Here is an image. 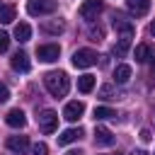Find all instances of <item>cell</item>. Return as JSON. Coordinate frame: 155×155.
Segmentation results:
<instances>
[{"label":"cell","instance_id":"obj_13","mask_svg":"<svg viewBox=\"0 0 155 155\" xmlns=\"http://www.w3.org/2000/svg\"><path fill=\"white\" fill-rule=\"evenodd\" d=\"M94 143H97V145H111V143H114L111 131H109L107 126H97V128H94Z\"/></svg>","mask_w":155,"mask_h":155},{"label":"cell","instance_id":"obj_10","mask_svg":"<svg viewBox=\"0 0 155 155\" xmlns=\"http://www.w3.org/2000/svg\"><path fill=\"white\" fill-rule=\"evenodd\" d=\"M12 68H15L17 73H29V68H31L29 56H27L24 51H17V53L12 56Z\"/></svg>","mask_w":155,"mask_h":155},{"label":"cell","instance_id":"obj_31","mask_svg":"<svg viewBox=\"0 0 155 155\" xmlns=\"http://www.w3.org/2000/svg\"><path fill=\"white\" fill-rule=\"evenodd\" d=\"M150 34H153V36H155V22H153V24H150Z\"/></svg>","mask_w":155,"mask_h":155},{"label":"cell","instance_id":"obj_14","mask_svg":"<svg viewBox=\"0 0 155 155\" xmlns=\"http://www.w3.org/2000/svg\"><path fill=\"white\" fill-rule=\"evenodd\" d=\"M128 48H131V36H121L116 44H114V48H111V53L116 56V58H124L126 53H128Z\"/></svg>","mask_w":155,"mask_h":155},{"label":"cell","instance_id":"obj_6","mask_svg":"<svg viewBox=\"0 0 155 155\" xmlns=\"http://www.w3.org/2000/svg\"><path fill=\"white\" fill-rule=\"evenodd\" d=\"M102 7H104L102 0H85V2L80 5V17H82V19H94V17L102 12Z\"/></svg>","mask_w":155,"mask_h":155},{"label":"cell","instance_id":"obj_11","mask_svg":"<svg viewBox=\"0 0 155 155\" xmlns=\"http://www.w3.org/2000/svg\"><path fill=\"white\" fill-rule=\"evenodd\" d=\"M126 7H128V12H133L136 17H143V15H148V10H150V0H126Z\"/></svg>","mask_w":155,"mask_h":155},{"label":"cell","instance_id":"obj_19","mask_svg":"<svg viewBox=\"0 0 155 155\" xmlns=\"http://www.w3.org/2000/svg\"><path fill=\"white\" fill-rule=\"evenodd\" d=\"M78 90H80L82 94L92 92V90H94V75H82V78H78Z\"/></svg>","mask_w":155,"mask_h":155},{"label":"cell","instance_id":"obj_4","mask_svg":"<svg viewBox=\"0 0 155 155\" xmlns=\"http://www.w3.org/2000/svg\"><path fill=\"white\" fill-rule=\"evenodd\" d=\"M39 128H41L44 133H53V131L58 128V114H56L53 109H44V111L39 114Z\"/></svg>","mask_w":155,"mask_h":155},{"label":"cell","instance_id":"obj_27","mask_svg":"<svg viewBox=\"0 0 155 155\" xmlns=\"http://www.w3.org/2000/svg\"><path fill=\"white\" fill-rule=\"evenodd\" d=\"M7 99H10V90H7V85L0 82V102H7Z\"/></svg>","mask_w":155,"mask_h":155},{"label":"cell","instance_id":"obj_23","mask_svg":"<svg viewBox=\"0 0 155 155\" xmlns=\"http://www.w3.org/2000/svg\"><path fill=\"white\" fill-rule=\"evenodd\" d=\"M90 39H92V41H102V39H104V29H102L99 24H97V27H90Z\"/></svg>","mask_w":155,"mask_h":155},{"label":"cell","instance_id":"obj_25","mask_svg":"<svg viewBox=\"0 0 155 155\" xmlns=\"http://www.w3.org/2000/svg\"><path fill=\"white\" fill-rule=\"evenodd\" d=\"M7 48H10V34L0 31V53H5Z\"/></svg>","mask_w":155,"mask_h":155},{"label":"cell","instance_id":"obj_8","mask_svg":"<svg viewBox=\"0 0 155 155\" xmlns=\"http://www.w3.org/2000/svg\"><path fill=\"white\" fill-rule=\"evenodd\" d=\"M82 114H85V104L82 102H68L65 109H63V119L65 121H78V119H82Z\"/></svg>","mask_w":155,"mask_h":155},{"label":"cell","instance_id":"obj_26","mask_svg":"<svg viewBox=\"0 0 155 155\" xmlns=\"http://www.w3.org/2000/svg\"><path fill=\"white\" fill-rule=\"evenodd\" d=\"M31 155H48V148H46V143H36V145L31 148Z\"/></svg>","mask_w":155,"mask_h":155},{"label":"cell","instance_id":"obj_1","mask_svg":"<svg viewBox=\"0 0 155 155\" xmlns=\"http://www.w3.org/2000/svg\"><path fill=\"white\" fill-rule=\"evenodd\" d=\"M44 85L53 97H65L68 90H70V78L63 70H51V73L44 75Z\"/></svg>","mask_w":155,"mask_h":155},{"label":"cell","instance_id":"obj_24","mask_svg":"<svg viewBox=\"0 0 155 155\" xmlns=\"http://www.w3.org/2000/svg\"><path fill=\"white\" fill-rule=\"evenodd\" d=\"M99 97L102 99H114V87L111 85H102L99 87Z\"/></svg>","mask_w":155,"mask_h":155},{"label":"cell","instance_id":"obj_22","mask_svg":"<svg viewBox=\"0 0 155 155\" xmlns=\"http://www.w3.org/2000/svg\"><path fill=\"white\" fill-rule=\"evenodd\" d=\"M41 29H44L46 34H61L65 27H63V22H58V19H56V22H44V24H41Z\"/></svg>","mask_w":155,"mask_h":155},{"label":"cell","instance_id":"obj_5","mask_svg":"<svg viewBox=\"0 0 155 155\" xmlns=\"http://www.w3.org/2000/svg\"><path fill=\"white\" fill-rule=\"evenodd\" d=\"M36 56L44 63H53L61 56V46L58 44H41V46H36Z\"/></svg>","mask_w":155,"mask_h":155},{"label":"cell","instance_id":"obj_32","mask_svg":"<svg viewBox=\"0 0 155 155\" xmlns=\"http://www.w3.org/2000/svg\"><path fill=\"white\" fill-rule=\"evenodd\" d=\"M153 155H155V153H153Z\"/></svg>","mask_w":155,"mask_h":155},{"label":"cell","instance_id":"obj_16","mask_svg":"<svg viewBox=\"0 0 155 155\" xmlns=\"http://www.w3.org/2000/svg\"><path fill=\"white\" fill-rule=\"evenodd\" d=\"M114 80H116L119 85H126V82L131 80V65H126V63L116 65V70H114Z\"/></svg>","mask_w":155,"mask_h":155},{"label":"cell","instance_id":"obj_29","mask_svg":"<svg viewBox=\"0 0 155 155\" xmlns=\"http://www.w3.org/2000/svg\"><path fill=\"white\" fill-rule=\"evenodd\" d=\"M65 155H82V150H68Z\"/></svg>","mask_w":155,"mask_h":155},{"label":"cell","instance_id":"obj_9","mask_svg":"<svg viewBox=\"0 0 155 155\" xmlns=\"http://www.w3.org/2000/svg\"><path fill=\"white\" fill-rule=\"evenodd\" d=\"M5 124L12 126V128H24L27 126V116H24L22 109H10L7 116H5Z\"/></svg>","mask_w":155,"mask_h":155},{"label":"cell","instance_id":"obj_20","mask_svg":"<svg viewBox=\"0 0 155 155\" xmlns=\"http://www.w3.org/2000/svg\"><path fill=\"white\" fill-rule=\"evenodd\" d=\"M0 22H2V24L15 22V5H10V2L0 5Z\"/></svg>","mask_w":155,"mask_h":155},{"label":"cell","instance_id":"obj_15","mask_svg":"<svg viewBox=\"0 0 155 155\" xmlns=\"http://www.w3.org/2000/svg\"><path fill=\"white\" fill-rule=\"evenodd\" d=\"M133 53H136V61H138V63H148V61L153 58V48H150V44H138Z\"/></svg>","mask_w":155,"mask_h":155},{"label":"cell","instance_id":"obj_3","mask_svg":"<svg viewBox=\"0 0 155 155\" xmlns=\"http://www.w3.org/2000/svg\"><path fill=\"white\" fill-rule=\"evenodd\" d=\"M56 10V0H27V12L29 15H51Z\"/></svg>","mask_w":155,"mask_h":155},{"label":"cell","instance_id":"obj_28","mask_svg":"<svg viewBox=\"0 0 155 155\" xmlns=\"http://www.w3.org/2000/svg\"><path fill=\"white\" fill-rule=\"evenodd\" d=\"M140 140H143V143H150V131H148V128L140 131Z\"/></svg>","mask_w":155,"mask_h":155},{"label":"cell","instance_id":"obj_7","mask_svg":"<svg viewBox=\"0 0 155 155\" xmlns=\"http://www.w3.org/2000/svg\"><path fill=\"white\" fill-rule=\"evenodd\" d=\"M7 150L15 155H24L29 150V138L27 136H10L7 138Z\"/></svg>","mask_w":155,"mask_h":155},{"label":"cell","instance_id":"obj_21","mask_svg":"<svg viewBox=\"0 0 155 155\" xmlns=\"http://www.w3.org/2000/svg\"><path fill=\"white\" fill-rule=\"evenodd\" d=\"M94 119H97V121L116 119V111H114V109H109V107H94Z\"/></svg>","mask_w":155,"mask_h":155},{"label":"cell","instance_id":"obj_17","mask_svg":"<svg viewBox=\"0 0 155 155\" xmlns=\"http://www.w3.org/2000/svg\"><path fill=\"white\" fill-rule=\"evenodd\" d=\"M80 136H82V128H68V131H63V133L58 136V145H68V143L78 140Z\"/></svg>","mask_w":155,"mask_h":155},{"label":"cell","instance_id":"obj_12","mask_svg":"<svg viewBox=\"0 0 155 155\" xmlns=\"http://www.w3.org/2000/svg\"><path fill=\"white\" fill-rule=\"evenodd\" d=\"M114 29H116L121 36H133V34H136V27H133L128 19H124V17H114Z\"/></svg>","mask_w":155,"mask_h":155},{"label":"cell","instance_id":"obj_2","mask_svg":"<svg viewBox=\"0 0 155 155\" xmlns=\"http://www.w3.org/2000/svg\"><path fill=\"white\" fill-rule=\"evenodd\" d=\"M97 51H92V48H78L75 53H73V65L75 68H90V65H94L97 63Z\"/></svg>","mask_w":155,"mask_h":155},{"label":"cell","instance_id":"obj_30","mask_svg":"<svg viewBox=\"0 0 155 155\" xmlns=\"http://www.w3.org/2000/svg\"><path fill=\"white\" fill-rule=\"evenodd\" d=\"M131 155H148V153H145V150H133Z\"/></svg>","mask_w":155,"mask_h":155},{"label":"cell","instance_id":"obj_18","mask_svg":"<svg viewBox=\"0 0 155 155\" xmlns=\"http://www.w3.org/2000/svg\"><path fill=\"white\" fill-rule=\"evenodd\" d=\"M15 36H17V41H29L31 39V27L27 24V22H19L17 27H15Z\"/></svg>","mask_w":155,"mask_h":155}]
</instances>
